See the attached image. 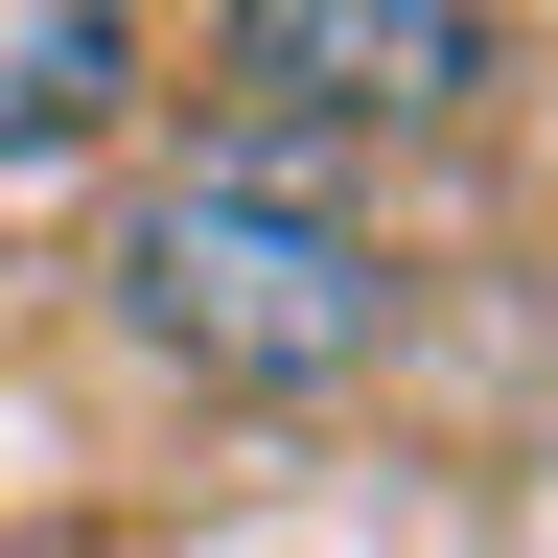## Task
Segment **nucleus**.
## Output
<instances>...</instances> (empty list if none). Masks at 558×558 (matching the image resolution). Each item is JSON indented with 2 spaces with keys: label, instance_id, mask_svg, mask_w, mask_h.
Wrapping results in <instances>:
<instances>
[{
  "label": "nucleus",
  "instance_id": "7ed1b4c3",
  "mask_svg": "<svg viewBox=\"0 0 558 558\" xmlns=\"http://www.w3.org/2000/svg\"><path fill=\"white\" fill-rule=\"evenodd\" d=\"M140 24H94V0H47V24H0V163H70V140L117 117Z\"/></svg>",
  "mask_w": 558,
  "mask_h": 558
},
{
  "label": "nucleus",
  "instance_id": "f257e3e1",
  "mask_svg": "<svg viewBox=\"0 0 558 558\" xmlns=\"http://www.w3.org/2000/svg\"><path fill=\"white\" fill-rule=\"evenodd\" d=\"M117 303H140V349H186V373H233V396H326V373H373V349H396V256L349 233L303 163L209 140V163L140 186Z\"/></svg>",
  "mask_w": 558,
  "mask_h": 558
},
{
  "label": "nucleus",
  "instance_id": "f03ea898",
  "mask_svg": "<svg viewBox=\"0 0 558 558\" xmlns=\"http://www.w3.org/2000/svg\"><path fill=\"white\" fill-rule=\"evenodd\" d=\"M465 94H488V24H442V0H256L233 24L256 163L279 140H373V117H465Z\"/></svg>",
  "mask_w": 558,
  "mask_h": 558
}]
</instances>
